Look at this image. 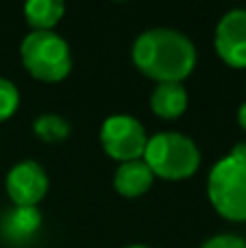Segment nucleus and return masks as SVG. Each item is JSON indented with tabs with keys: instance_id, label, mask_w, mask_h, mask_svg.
Instances as JSON below:
<instances>
[{
	"instance_id": "nucleus-1",
	"label": "nucleus",
	"mask_w": 246,
	"mask_h": 248,
	"mask_svg": "<svg viewBox=\"0 0 246 248\" xmlns=\"http://www.w3.org/2000/svg\"><path fill=\"white\" fill-rule=\"evenodd\" d=\"M131 59L144 77L157 83H183L199 61V50L183 31L155 26L135 37Z\"/></svg>"
},
{
	"instance_id": "nucleus-2",
	"label": "nucleus",
	"mask_w": 246,
	"mask_h": 248,
	"mask_svg": "<svg viewBox=\"0 0 246 248\" xmlns=\"http://www.w3.org/2000/svg\"><path fill=\"white\" fill-rule=\"evenodd\" d=\"M207 198L225 220L246 222V157L238 146L209 170Z\"/></svg>"
},
{
	"instance_id": "nucleus-3",
	"label": "nucleus",
	"mask_w": 246,
	"mask_h": 248,
	"mask_svg": "<svg viewBox=\"0 0 246 248\" xmlns=\"http://www.w3.org/2000/svg\"><path fill=\"white\" fill-rule=\"evenodd\" d=\"M144 161L164 181H185L200 168V150L192 137L177 131H161L148 137Z\"/></svg>"
},
{
	"instance_id": "nucleus-4",
	"label": "nucleus",
	"mask_w": 246,
	"mask_h": 248,
	"mask_svg": "<svg viewBox=\"0 0 246 248\" xmlns=\"http://www.w3.org/2000/svg\"><path fill=\"white\" fill-rule=\"evenodd\" d=\"M26 72L44 83H59L72 72L70 44L55 31H31L20 44Z\"/></svg>"
},
{
	"instance_id": "nucleus-5",
	"label": "nucleus",
	"mask_w": 246,
	"mask_h": 248,
	"mask_svg": "<svg viewBox=\"0 0 246 248\" xmlns=\"http://www.w3.org/2000/svg\"><path fill=\"white\" fill-rule=\"evenodd\" d=\"M98 140L105 153L118 163L142 159L148 144L146 128L142 126V122L126 113H113L105 118L100 124Z\"/></svg>"
},
{
	"instance_id": "nucleus-6",
	"label": "nucleus",
	"mask_w": 246,
	"mask_h": 248,
	"mask_svg": "<svg viewBox=\"0 0 246 248\" xmlns=\"http://www.w3.org/2000/svg\"><path fill=\"white\" fill-rule=\"evenodd\" d=\"M4 189L13 205L37 207L48 192V174L42 163L24 159L11 166L4 179Z\"/></svg>"
},
{
	"instance_id": "nucleus-7",
	"label": "nucleus",
	"mask_w": 246,
	"mask_h": 248,
	"mask_svg": "<svg viewBox=\"0 0 246 248\" xmlns=\"http://www.w3.org/2000/svg\"><path fill=\"white\" fill-rule=\"evenodd\" d=\"M214 46L227 65L246 68V9H231L218 20Z\"/></svg>"
},
{
	"instance_id": "nucleus-8",
	"label": "nucleus",
	"mask_w": 246,
	"mask_h": 248,
	"mask_svg": "<svg viewBox=\"0 0 246 248\" xmlns=\"http://www.w3.org/2000/svg\"><path fill=\"white\" fill-rule=\"evenodd\" d=\"M42 220V211L37 207L11 205L0 214V237L11 244H24L37 235Z\"/></svg>"
},
{
	"instance_id": "nucleus-9",
	"label": "nucleus",
	"mask_w": 246,
	"mask_h": 248,
	"mask_svg": "<svg viewBox=\"0 0 246 248\" xmlns=\"http://www.w3.org/2000/svg\"><path fill=\"white\" fill-rule=\"evenodd\" d=\"M153 183H155V174L151 172L144 159L120 163L116 174H113V187L124 198L144 196L153 187Z\"/></svg>"
},
{
	"instance_id": "nucleus-10",
	"label": "nucleus",
	"mask_w": 246,
	"mask_h": 248,
	"mask_svg": "<svg viewBox=\"0 0 246 248\" xmlns=\"http://www.w3.org/2000/svg\"><path fill=\"white\" fill-rule=\"evenodd\" d=\"M151 109L157 118L177 120L187 109V90L183 83H157L151 94Z\"/></svg>"
},
{
	"instance_id": "nucleus-11",
	"label": "nucleus",
	"mask_w": 246,
	"mask_h": 248,
	"mask_svg": "<svg viewBox=\"0 0 246 248\" xmlns=\"http://www.w3.org/2000/svg\"><path fill=\"white\" fill-rule=\"evenodd\" d=\"M63 13L65 4L61 0H29L24 4V17L33 31H52Z\"/></svg>"
},
{
	"instance_id": "nucleus-12",
	"label": "nucleus",
	"mask_w": 246,
	"mask_h": 248,
	"mask_svg": "<svg viewBox=\"0 0 246 248\" xmlns=\"http://www.w3.org/2000/svg\"><path fill=\"white\" fill-rule=\"evenodd\" d=\"M33 133L39 137L42 141L55 144V141H63L68 140V135L72 133V126L59 113H42L39 118L33 120Z\"/></svg>"
},
{
	"instance_id": "nucleus-13",
	"label": "nucleus",
	"mask_w": 246,
	"mask_h": 248,
	"mask_svg": "<svg viewBox=\"0 0 246 248\" xmlns=\"http://www.w3.org/2000/svg\"><path fill=\"white\" fill-rule=\"evenodd\" d=\"M20 107V90L15 83L0 77V122L9 120Z\"/></svg>"
},
{
	"instance_id": "nucleus-14",
	"label": "nucleus",
	"mask_w": 246,
	"mask_h": 248,
	"mask_svg": "<svg viewBox=\"0 0 246 248\" xmlns=\"http://www.w3.org/2000/svg\"><path fill=\"white\" fill-rule=\"evenodd\" d=\"M200 248H246V240L240 235H233V233H220V235L205 240Z\"/></svg>"
},
{
	"instance_id": "nucleus-15",
	"label": "nucleus",
	"mask_w": 246,
	"mask_h": 248,
	"mask_svg": "<svg viewBox=\"0 0 246 248\" xmlns=\"http://www.w3.org/2000/svg\"><path fill=\"white\" fill-rule=\"evenodd\" d=\"M238 124L242 131H246V103H242L238 109Z\"/></svg>"
},
{
	"instance_id": "nucleus-16",
	"label": "nucleus",
	"mask_w": 246,
	"mask_h": 248,
	"mask_svg": "<svg viewBox=\"0 0 246 248\" xmlns=\"http://www.w3.org/2000/svg\"><path fill=\"white\" fill-rule=\"evenodd\" d=\"M124 248H151V246H146V244H131V246H124Z\"/></svg>"
},
{
	"instance_id": "nucleus-17",
	"label": "nucleus",
	"mask_w": 246,
	"mask_h": 248,
	"mask_svg": "<svg viewBox=\"0 0 246 248\" xmlns=\"http://www.w3.org/2000/svg\"><path fill=\"white\" fill-rule=\"evenodd\" d=\"M238 148H240V153L246 157V141H244V144H238Z\"/></svg>"
}]
</instances>
